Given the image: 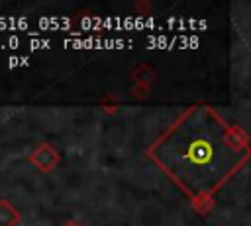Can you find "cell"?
Returning a JSON list of instances; mask_svg holds the SVG:
<instances>
[{"label":"cell","mask_w":251,"mask_h":226,"mask_svg":"<svg viewBox=\"0 0 251 226\" xmlns=\"http://www.w3.org/2000/svg\"><path fill=\"white\" fill-rule=\"evenodd\" d=\"M247 157L245 136L210 110L194 112L163 143V163L196 195L216 191Z\"/></svg>","instance_id":"cell-1"},{"label":"cell","mask_w":251,"mask_h":226,"mask_svg":"<svg viewBox=\"0 0 251 226\" xmlns=\"http://www.w3.org/2000/svg\"><path fill=\"white\" fill-rule=\"evenodd\" d=\"M65 47H75V49H90V47H96V49H104V47H126V45H131V41H124V39H100V37H78V39H65L63 41Z\"/></svg>","instance_id":"cell-2"},{"label":"cell","mask_w":251,"mask_h":226,"mask_svg":"<svg viewBox=\"0 0 251 226\" xmlns=\"http://www.w3.org/2000/svg\"><path fill=\"white\" fill-rule=\"evenodd\" d=\"M37 26L39 29H71V20L59 16H41L37 18Z\"/></svg>","instance_id":"cell-3"},{"label":"cell","mask_w":251,"mask_h":226,"mask_svg":"<svg viewBox=\"0 0 251 226\" xmlns=\"http://www.w3.org/2000/svg\"><path fill=\"white\" fill-rule=\"evenodd\" d=\"M10 22V31H18V29H27L29 22L25 18H8Z\"/></svg>","instance_id":"cell-4"},{"label":"cell","mask_w":251,"mask_h":226,"mask_svg":"<svg viewBox=\"0 0 251 226\" xmlns=\"http://www.w3.org/2000/svg\"><path fill=\"white\" fill-rule=\"evenodd\" d=\"M25 67V65H29V57H25V55H22V57H18V55H12V57H8V69H14V67Z\"/></svg>","instance_id":"cell-5"},{"label":"cell","mask_w":251,"mask_h":226,"mask_svg":"<svg viewBox=\"0 0 251 226\" xmlns=\"http://www.w3.org/2000/svg\"><path fill=\"white\" fill-rule=\"evenodd\" d=\"M49 47H51L49 39H39V37L29 39V49H49Z\"/></svg>","instance_id":"cell-6"},{"label":"cell","mask_w":251,"mask_h":226,"mask_svg":"<svg viewBox=\"0 0 251 226\" xmlns=\"http://www.w3.org/2000/svg\"><path fill=\"white\" fill-rule=\"evenodd\" d=\"M20 45H22V39H20L18 35H10V37L2 43L0 49H16V47H20Z\"/></svg>","instance_id":"cell-7"}]
</instances>
